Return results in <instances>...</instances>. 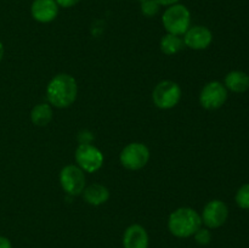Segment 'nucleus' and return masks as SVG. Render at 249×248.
<instances>
[{"mask_svg":"<svg viewBox=\"0 0 249 248\" xmlns=\"http://www.w3.org/2000/svg\"><path fill=\"white\" fill-rule=\"evenodd\" d=\"M78 95V85L71 74L60 73L49 82L46 97L49 104L57 108H66L73 105Z\"/></svg>","mask_w":249,"mask_h":248,"instance_id":"1","label":"nucleus"},{"mask_svg":"<svg viewBox=\"0 0 249 248\" xmlns=\"http://www.w3.org/2000/svg\"><path fill=\"white\" fill-rule=\"evenodd\" d=\"M202 226V218L195 209L181 207L173 212L168 219V229L179 238H187L194 236Z\"/></svg>","mask_w":249,"mask_h":248,"instance_id":"2","label":"nucleus"},{"mask_svg":"<svg viewBox=\"0 0 249 248\" xmlns=\"http://www.w3.org/2000/svg\"><path fill=\"white\" fill-rule=\"evenodd\" d=\"M162 23L165 31L175 35H184L191 27V14L190 10L182 4L168 6L163 12Z\"/></svg>","mask_w":249,"mask_h":248,"instance_id":"3","label":"nucleus"},{"mask_svg":"<svg viewBox=\"0 0 249 248\" xmlns=\"http://www.w3.org/2000/svg\"><path fill=\"white\" fill-rule=\"evenodd\" d=\"M181 88L173 80H162L152 91L153 104L160 109H170L181 100Z\"/></svg>","mask_w":249,"mask_h":248,"instance_id":"4","label":"nucleus"},{"mask_svg":"<svg viewBox=\"0 0 249 248\" xmlns=\"http://www.w3.org/2000/svg\"><path fill=\"white\" fill-rule=\"evenodd\" d=\"M150 159V150L141 142H131L122 150L119 160L125 169L140 170Z\"/></svg>","mask_w":249,"mask_h":248,"instance_id":"5","label":"nucleus"},{"mask_svg":"<svg viewBox=\"0 0 249 248\" xmlns=\"http://www.w3.org/2000/svg\"><path fill=\"white\" fill-rule=\"evenodd\" d=\"M75 160L78 167L87 173H95L104 164V155L101 151L90 143H80L75 150Z\"/></svg>","mask_w":249,"mask_h":248,"instance_id":"6","label":"nucleus"},{"mask_svg":"<svg viewBox=\"0 0 249 248\" xmlns=\"http://www.w3.org/2000/svg\"><path fill=\"white\" fill-rule=\"evenodd\" d=\"M60 184L70 196H79L85 189V174L77 165H66L60 173Z\"/></svg>","mask_w":249,"mask_h":248,"instance_id":"7","label":"nucleus"},{"mask_svg":"<svg viewBox=\"0 0 249 248\" xmlns=\"http://www.w3.org/2000/svg\"><path fill=\"white\" fill-rule=\"evenodd\" d=\"M228 100V89L220 82H209L199 94V104L206 109H218Z\"/></svg>","mask_w":249,"mask_h":248,"instance_id":"8","label":"nucleus"},{"mask_svg":"<svg viewBox=\"0 0 249 248\" xmlns=\"http://www.w3.org/2000/svg\"><path fill=\"white\" fill-rule=\"evenodd\" d=\"M228 216V206L220 199H213L204 206L201 218L207 228L218 229L226 223Z\"/></svg>","mask_w":249,"mask_h":248,"instance_id":"9","label":"nucleus"},{"mask_svg":"<svg viewBox=\"0 0 249 248\" xmlns=\"http://www.w3.org/2000/svg\"><path fill=\"white\" fill-rule=\"evenodd\" d=\"M213 41V34L207 27L195 26L190 27L189 31L184 34L185 46L192 50H204Z\"/></svg>","mask_w":249,"mask_h":248,"instance_id":"10","label":"nucleus"},{"mask_svg":"<svg viewBox=\"0 0 249 248\" xmlns=\"http://www.w3.org/2000/svg\"><path fill=\"white\" fill-rule=\"evenodd\" d=\"M32 17L40 23L53 22L58 15V5L55 0H34L31 6Z\"/></svg>","mask_w":249,"mask_h":248,"instance_id":"11","label":"nucleus"},{"mask_svg":"<svg viewBox=\"0 0 249 248\" xmlns=\"http://www.w3.org/2000/svg\"><path fill=\"white\" fill-rule=\"evenodd\" d=\"M148 241L147 231L139 224L129 226L123 236L124 248H148Z\"/></svg>","mask_w":249,"mask_h":248,"instance_id":"12","label":"nucleus"},{"mask_svg":"<svg viewBox=\"0 0 249 248\" xmlns=\"http://www.w3.org/2000/svg\"><path fill=\"white\" fill-rule=\"evenodd\" d=\"M82 195L84 201L91 206H101L106 203L109 198L108 189L101 184H91L89 186H85Z\"/></svg>","mask_w":249,"mask_h":248,"instance_id":"13","label":"nucleus"},{"mask_svg":"<svg viewBox=\"0 0 249 248\" xmlns=\"http://www.w3.org/2000/svg\"><path fill=\"white\" fill-rule=\"evenodd\" d=\"M225 88L233 92H245L249 89V75L242 71H232L225 77Z\"/></svg>","mask_w":249,"mask_h":248,"instance_id":"14","label":"nucleus"},{"mask_svg":"<svg viewBox=\"0 0 249 248\" xmlns=\"http://www.w3.org/2000/svg\"><path fill=\"white\" fill-rule=\"evenodd\" d=\"M160 50L164 55L167 56H173L177 55L178 53L182 50L185 48L184 38H181V35H175V34H165L160 39Z\"/></svg>","mask_w":249,"mask_h":248,"instance_id":"15","label":"nucleus"},{"mask_svg":"<svg viewBox=\"0 0 249 248\" xmlns=\"http://www.w3.org/2000/svg\"><path fill=\"white\" fill-rule=\"evenodd\" d=\"M32 123L36 126H45L53 119V108L48 104H39L31 112Z\"/></svg>","mask_w":249,"mask_h":248,"instance_id":"16","label":"nucleus"},{"mask_svg":"<svg viewBox=\"0 0 249 248\" xmlns=\"http://www.w3.org/2000/svg\"><path fill=\"white\" fill-rule=\"evenodd\" d=\"M160 5L156 0H143L141 1V12L146 17H153L160 12Z\"/></svg>","mask_w":249,"mask_h":248,"instance_id":"17","label":"nucleus"},{"mask_svg":"<svg viewBox=\"0 0 249 248\" xmlns=\"http://www.w3.org/2000/svg\"><path fill=\"white\" fill-rule=\"evenodd\" d=\"M236 203L240 208L249 209V184H245L240 187L236 194Z\"/></svg>","mask_w":249,"mask_h":248,"instance_id":"18","label":"nucleus"},{"mask_svg":"<svg viewBox=\"0 0 249 248\" xmlns=\"http://www.w3.org/2000/svg\"><path fill=\"white\" fill-rule=\"evenodd\" d=\"M194 236H195V241L201 246L209 245V242L212 241L211 231H209L208 229H203L202 226L196 231V232H195Z\"/></svg>","mask_w":249,"mask_h":248,"instance_id":"19","label":"nucleus"},{"mask_svg":"<svg viewBox=\"0 0 249 248\" xmlns=\"http://www.w3.org/2000/svg\"><path fill=\"white\" fill-rule=\"evenodd\" d=\"M55 1L58 6L68 9V7H72L74 6V5H77L80 0H55Z\"/></svg>","mask_w":249,"mask_h":248,"instance_id":"20","label":"nucleus"},{"mask_svg":"<svg viewBox=\"0 0 249 248\" xmlns=\"http://www.w3.org/2000/svg\"><path fill=\"white\" fill-rule=\"evenodd\" d=\"M0 248H12L11 242L5 236H0Z\"/></svg>","mask_w":249,"mask_h":248,"instance_id":"21","label":"nucleus"},{"mask_svg":"<svg viewBox=\"0 0 249 248\" xmlns=\"http://www.w3.org/2000/svg\"><path fill=\"white\" fill-rule=\"evenodd\" d=\"M160 6H172V5L179 4L180 0H156Z\"/></svg>","mask_w":249,"mask_h":248,"instance_id":"22","label":"nucleus"},{"mask_svg":"<svg viewBox=\"0 0 249 248\" xmlns=\"http://www.w3.org/2000/svg\"><path fill=\"white\" fill-rule=\"evenodd\" d=\"M2 57H4V45H2V43L0 41V62H1Z\"/></svg>","mask_w":249,"mask_h":248,"instance_id":"23","label":"nucleus"},{"mask_svg":"<svg viewBox=\"0 0 249 248\" xmlns=\"http://www.w3.org/2000/svg\"><path fill=\"white\" fill-rule=\"evenodd\" d=\"M139 1H140V2H141V1H143V0H139Z\"/></svg>","mask_w":249,"mask_h":248,"instance_id":"24","label":"nucleus"}]
</instances>
